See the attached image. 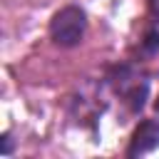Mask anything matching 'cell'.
<instances>
[{
	"mask_svg": "<svg viewBox=\"0 0 159 159\" xmlns=\"http://www.w3.org/2000/svg\"><path fill=\"white\" fill-rule=\"evenodd\" d=\"M84 32H87V12L77 2H67L60 10H55L47 22V35L52 45H57L60 50H72L82 45Z\"/></svg>",
	"mask_w": 159,
	"mask_h": 159,
	"instance_id": "cell-1",
	"label": "cell"
},
{
	"mask_svg": "<svg viewBox=\"0 0 159 159\" xmlns=\"http://www.w3.org/2000/svg\"><path fill=\"white\" fill-rule=\"evenodd\" d=\"M159 147V119L149 117V119H142L132 137H129V144H127V157L134 159V157H144L149 152H154Z\"/></svg>",
	"mask_w": 159,
	"mask_h": 159,
	"instance_id": "cell-2",
	"label": "cell"
},
{
	"mask_svg": "<svg viewBox=\"0 0 159 159\" xmlns=\"http://www.w3.org/2000/svg\"><path fill=\"white\" fill-rule=\"evenodd\" d=\"M122 99L127 102V107H129V112H132V114H139V112L144 109L147 99H149V82H147V80L134 82V84L122 94Z\"/></svg>",
	"mask_w": 159,
	"mask_h": 159,
	"instance_id": "cell-3",
	"label": "cell"
},
{
	"mask_svg": "<svg viewBox=\"0 0 159 159\" xmlns=\"http://www.w3.org/2000/svg\"><path fill=\"white\" fill-rule=\"evenodd\" d=\"M139 55H142L144 60H152V57L159 55V25L152 22V25L144 30V35H142V40H139Z\"/></svg>",
	"mask_w": 159,
	"mask_h": 159,
	"instance_id": "cell-4",
	"label": "cell"
},
{
	"mask_svg": "<svg viewBox=\"0 0 159 159\" xmlns=\"http://www.w3.org/2000/svg\"><path fill=\"white\" fill-rule=\"evenodd\" d=\"M12 149H15L12 132H10V129H5V132L0 134V154H2V157H10V154H12Z\"/></svg>",
	"mask_w": 159,
	"mask_h": 159,
	"instance_id": "cell-5",
	"label": "cell"
},
{
	"mask_svg": "<svg viewBox=\"0 0 159 159\" xmlns=\"http://www.w3.org/2000/svg\"><path fill=\"white\" fill-rule=\"evenodd\" d=\"M154 109H157V114H159V97H157V102H154Z\"/></svg>",
	"mask_w": 159,
	"mask_h": 159,
	"instance_id": "cell-6",
	"label": "cell"
}]
</instances>
